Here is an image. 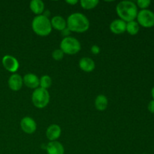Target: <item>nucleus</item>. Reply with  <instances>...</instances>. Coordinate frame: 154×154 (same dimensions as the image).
Returning a JSON list of instances; mask_svg holds the SVG:
<instances>
[{
	"label": "nucleus",
	"instance_id": "nucleus-1",
	"mask_svg": "<svg viewBox=\"0 0 154 154\" xmlns=\"http://www.w3.org/2000/svg\"><path fill=\"white\" fill-rule=\"evenodd\" d=\"M67 28L69 31L75 32H84L90 28V21L88 18L81 13H73L67 18Z\"/></svg>",
	"mask_w": 154,
	"mask_h": 154
},
{
	"label": "nucleus",
	"instance_id": "nucleus-16",
	"mask_svg": "<svg viewBox=\"0 0 154 154\" xmlns=\"http://www.w3.org/2000/svg\"><path fill=\"white\" fill-rule=\"evenodd\" d=\"M29 8L35 14L42 15L45 10V4L42 0H32L30 2Z\"/></svg>",
	"mask_w": 154,
	"mask_h": 154
},
{
	"label": "nucleus",
	"instance_id": "nucleus-20",
	"mask_svg": "<svg viewBox=\"0 0 154 154\" xmlns=\"http://www.w3.org/2000/svg\"><path fill=\"white\" fill-rule=\"evenodd\" d=\"M80 3L83 8L86 10H90V9L96 8L99 4V1L98 0H81Z\"/></svg>",
	"mask_w": 154,
	"mask_h": 154
},
{
	"label": "nucleus",
	"instance_id": "nucleus-21",
	"mask_svg": "<svg viewBox=\"0 0 154 154\" xmlns=\"http://www.w3.org/2000/svg\"><path fill=\"white\" fill-rule=\"evenodd\" d=\"M64 53L63 52L61 49H56L53 51L52 53V57L57 61H60L64 57Z\"/></svg>",
	"mask_w": 154,
	"mask_h": 154
},
{
	"label": "nucleus",
	"instance_id": "nucleus-23",
	"mask_svg": "<svg viewBox=\"0 0 154 154\" xmlns=\"http://www.w3.org/2000/svg\"><path fill=\"white\" fill-rule=\"evenodd\" d=\"M91 52L93 53V54L97 55V54H99V53H100V48H99L98 45H93V46L91 47Z\"/></svg>",
	"mask_w": 154,
	"mask_h": 154
},
{
	"label": "nucleus",
	"instance_id": "nucleus-19",
	"mask_svg": "<svg viewBox=\"0 0 154 154\" xmlns=\"http://www.w3.org/2000/svg\"><path fill=\"white\" fill-rule=\"evenodd\" d=\"M52 85V79L49 75H43L39 79V86L41 88H43L45 90H48L49 87Z\"/></svg>",
	"mask_w": 154,
	"mask_h": 154
},
{
	"label": "nucleus",
	"instance_id": "nucleus-5",
	"mask_svg": "<svg viewBox=\"0 0 154 154\" xmlns=\"http://www.w3.org/2000/svg\"><path fill=\"white\" fill-rule=\"evenodd\" d=\"M50 101V94L47 90L38 87L33 91L32 95V102L35 107L44 108L48 105Z\"/></svg>",
	"mask_w": 154,
	"mask_h": 154
},
{
	"label": "nucleus",
	"instance_id": "nucleus-12",
	"mask_svg": "<svg viewBox=\"0 0 154 154\" xmlns=\"http://www.w3.org/2000/svg\"><path fill=\"white\" fill-rule=\"evenodd\" d=\"M23 84L29 88L35 90L39 86V78H38L37 75L34 74L28 73L25 75V76L23 78Z\"/></svg>",
	"mask_w": 154,
	"mask_h": 154
},
{
	"label": "nucleus",
	"instance_id": "nucleus-15",
	"mask_svg": "<svg viewBox=\"0 0 154 154\" xmlns=\"http://www.w3.org/2000/svg\"><path fill=\"white\" fill-rule=\"evenodd\" d=\"M51 26L59 31H63L65 29L67 28V23L66 20L62 16H54L51 20Z\"/></svg>",
	"mask_w": 154,
	"mask_h": 154
},
{
	"label": "nucleus",
	"instance_id": "nucleus-11",
	"mask_svg": "<svg viewBox=\"0 0 154 154\" xmlns=\"http://www.w3.org/2000/svg\"><path fill=\"white\" fill-rule=\"evenodd\" d=\"M126 23L121 19L114 20L110 24V30L114 34H122L126 32Z\"/></svg>",
	"mask_w": 154,
	"mask_h": 154
},
{
	"label": "nucleus",
	"instance_id": "nucleus-9",
	"mask_svg": "<svg viewBox=\"0 0 154 154\" xmlns=\"http://www.w3.org/2000/svg\"><path fill=\"white\" fill-rule=\"evenodd\" d=\"M8 84V87L11 90L13 91H18L22 88L23 81L20 75L14 73L10 76Z\"/></svg>",
	"mask_w": 154,
	"mask_h": 154
},
{
	"label": "nucleus",
	"instance_id": "nucleus-25",
	"mask_svg": "<svg viewBox=\"0 0 154 154\" xmlns=\"http://www.w3.org/2000/svg\"><path fill=\"white\" fill-rule=\"evenodd\" d=\"M66 3H68V4H69V5H75V4H77V3H78V1H77V0H67V1H66Z\"/></svg>",
	"mask_w": 154,
	"mask_h": 154
},
{
	"label": "nucleus",
	"instance_id": "nucleus-27",
	"mask_svg": "<svg viewBox=\"0 0 154 154\" xmlns=\"http://www.w3.org/2000/svg\"><path fill=\"white\" fill-rule=\"evenodd\" d=\"M151 95H152V97H153V100H154V87L152 88V90H151Z\"/></svg>",
	"mask_w": 154,
	"mask_h": 154
},
{
	"label": "nucleus",
	"instance_id": "nucleus-14",
	"mask_svg": "<svg viewBox=\"0 0 154 154\" xmlns=\"http://www.w3.org/2000/svg\"><path fill=\"white\" fill-rule=\"evenodd\" d=\"M79 66L82 71L85 72H93L96 67L95 62L89 57H84L81 58L79 61Z\"/></svg>",
	"mask_w": 154,
	"mask_h": 154
},
{
	"label": "nucleus",
	"instance_id": "nucleus-8",
	"mask_svg": "<svg viewBox=\"0 0 154 154\" xmlns=\"http://www.w3.org/2000/svg\"><path fill=\"white\" fill-rule=\"evenodd\" d=\"M20 127L26 134H32L35 132L37 125L34 119L30 117H25L21 120Z\"/></svg>",
	"mask_w": 154,
	"mask_h": 154
},
{
	"label": "nucleus",
	"instance_id": "nucleus-7",
	"mask_svg": "<svg viewBox=\"0 0 154 154\" xmlns=\"http://www.w3.org/2000/svg\"><path fill=\"white\" fill-rule=\"evenodd\" d=\"M2 63L5 69L10 72H16L19 69V62L15 57L11 55H5L2 60Z\"/></svg>",
	"mask_w": 154,
	"mask_h": 154
},
{
	"label": "nucleus",
	"instance_id": "nucleus-17",
	"mask_svg": "<svg viewBox=\"0 0 154 154\" xmlns=\"http://www.w3.org/2000/svg\"><path fill=\"white\" fill-rule=\"evenodd\" d=\"M108 101L105 95H99L95 99V106L99 111H105L108 107Z\"/></svg>",
	"mask_w": 154,
	"mask_h": 154
},
{
	"label": "nucleus",
	"instance_id": "nucleus-3",
	"mask_svg": "<svg viewBox=\"0 0 154 154\" xmlns=\"http://www.w3.org/2000/svg\"><path fill=\"white\" fill-rule=\"evenodd\" d=\"M32 28L34 32L40 36H47L52 31L51 20L44 14L38 15L32 22Z\"/></svg>",
	"mask_w": 154,
	"mask_h": 154
},
{
	"label": "nucleus",
	"instance_id": "nucleus-2",
	"mask_svg": "<svg viewBox=\"0 0 154 154\" xmlns=\"http://www.w3.org/2000/svg\"><path fill=\"white\" fill-rule=\"evenodd\" d=\"M117 14L122 20L126 23L135 20L138 15V7L132 1H121L116 8Z\"/></svg>",
	"mask_w": 154,
	"mask_h": 154
},
{
	"label": "nucleus",
	"instance_id": "nucleus-26",
	"mask_svg": "<svg viewBox=\"0 0 154 154\" xmlns=\"http://www.w3.org/2000/svg\"><path fill=\"white\" fill-rule=\"evenodd\" d=\"M69 29L68 28H66V29H65L64 30H63V31H62V32H63V34L65 36H67L68 35H69Z\"/></svg>",
	"mask_w": 154,
	"mask_h": 154
},
{
	"label": "nucleus",
	"instance_id": "nucleus-24",
	"mask_svg": "<svg viewBox=\"0 0 154 154\" xmlns=\"http://www.w3.org/2000/svg\"><path fill=\"white\" fill-rule=\"evenodd\" d=\"M147 108H148V111H150V113H153V114H154V100L153 99L149 102Z\"/></svg>",
	"mask_w": 154,
	"mask_h": 154
},
{
	"label": "nucleus",
	"instance_id": "nucleus-6",
	"mask_svg": "<svg viewBox=\"0 0 154 154\" xmlns=\"http://www.w3.org/2000/svg\"><path fill=\"white\" fill-rule=\"evenodd\" d=\"M138 23L145 28L154 26V13L148 9L140 11L137 15Z\"/></svg>",
	"mask_w": 154,
	"mask_h": 154
},
{
	"label": "nucleus",
	"instance_id": "nucleus-4",
	"mask_svg": "<svg viewBox=\"0 0 154 154\" xmlns=\"http://www.w3.org/2000/svg\"><path fill=\"white\" fill-rule=\"evenodd\" d=\"M81 43L73 37H65L60 43V49L65 54L75 55L81 51Z\"/></svg>",
	"mask_w": 154,
	"mask_h": 154
},
{
	"label": "nucleus",
	"instance_id": "nucleus-13",
	"mask_svg": "<svg viewBox=\"0 0 154 154\" xmlns=\"http://www.w3.org/2000/svg\"><path fill=\"white\" fill-rule=\"evenodd\" d=\"M48 154H64L65 149L63 144L57 141H50L47 146Z\"/></svg>",
	"mask_w": 154,
	"mask_h": 154
},
{
	"label": "nucleus",
	"instance_id": "nucleus-10",
	"mask_svg": "<svg viewBox=\"0 0 154 154\" xmlns=\"http://www.w3.org/2000/svg\"><path fill=\"white\" fill-rule=\"evenodd\" d=\"M61 128L57 124H52L47 129L46 136L51 141H57L61 135Z\"/></svg>",
	"mask_w": 154,
	"mask_h": 154
},
{
	"label": "nucleus",
	"instance_id": "nucleus-18",
	"mask_svg": "<svg viewBox=\"0 0 154 154\" xmlns=\"http://www.w3.org/2000/svg\"><path fill=\"white\" fill-rule=\"evenodd\" d=\"M126 31L129 34L132 35H135L139 31V24L138 23L137 21L135 20L126 23Z\"/></svg>",
	"mask_w": 154,
	"mask_h": 154
},
{
	"label": "nucleus",
	"instance_id": "nucleus-22",
	"mask_svg": "<svg viewBox=\"0 0 154 154\" xmlns=\"http://www.w3.org/2000/svg\"><path fill=\"white\" fill-rule=\"evenodd\" d=\"M150 3H151V2L150 0H138L136 5H138L142 10H144L150 6Z\"/></svg>",
	"mask_w": 154,
	"mask_h": 154
}]
</instances>
